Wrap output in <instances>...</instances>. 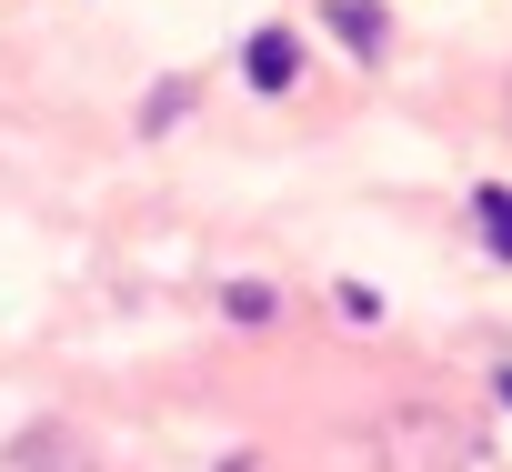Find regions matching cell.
I'll list each match as a JSON object with an SVG mask.
<instances>
[{
  "instance_id": "1",
  "label": "cell",
  "mask_w": 512,
  "mask_h": 472,
  "mask_svg": "<svg viewBox=\"0 0 512 472\" xmlns=\"http://www.w3.org/2000/svg\"><path fill=\"white\" fill-rule=\"evenodd\" d=\"M241 71L262 81V91H292V71H302V41H292V31H251V51H241Z\"/></svg>"
},
{
  "instance_id": "2",
  "label": "cell",
  "mask_w": 512,
  "mask_h": 472,
  "mask_svg": "<svg viewBox=\"0 0 512 472\" xmlns=\"http://www.w3.org/2000/svg\"><path fill=\"white\" fill-rule=\"evenodd\" d=\"M332 31L352 51H382V11H372V0H332Z\"/></svg>"
},
{
  "instance_id": "3",
  "label": "cell",
  "mask_w": 512,
  "mask_h": 472,
  "mask_svg": "<svg viewBox=\"0 0 512 472\" xmlns=\"http://www.w3.org/2000/svg\"><path fill=\"white\" fill-rule=\"evenodd\" d=\"M472 211H482V242H492V252H502V262H512V191H482V201H472Z\"/></svg>"
},
{
  "instance_id": "4",
  "label": "cell",
  "mask_w": 512,
  "mask_h": 472,
  "mask_svg": "<svg viewBox=\"0 0 512 472\" xmlns=\"http://www.w3.org/2000/svg\"><path fill=\"white\" fill-rule=\"evenodd\" d=\"M502 402H512V372H502Z\"/></svg>"
}]
</instances>
